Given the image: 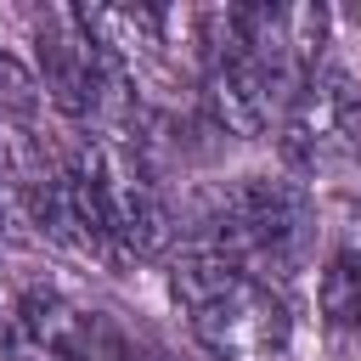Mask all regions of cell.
<instances>
[{"mask_svg":"<svg viewBox=\"0 0 361 361\" xmlns=\"http://www.w3.org/2000/svg\"><path fill=\"white\" fill-rule=\"evenodd\" d=\"M316 299H322L327 327H338V333H361V248H338V254L327 259Z\"/></svg>","mask_w":361,"mask_h":361,"instance_id":"52a82bcc","label":"cell"},{"mask_svg":"<svg viewBox=\"0 0 361 361\" xmlns=\"http://www.w3.org/2000/svg\"><path fill=\"white\" fill-rule=\"evenodd\" d=\"M282 158L305 175H327L361 158V90L338 68H316L299 79L293 102L276 118Z\"/></svg>","mask_w":361,"mask_h":361,"instance_id":"277c9868","label":"cell"},{"mask_svg":"<svg viewBox=\"0 0 361 361\" xmlns=\"http://www.w3.org/2000/svg\"><path fill=\"white\" fill-rule=\"evenodd\" d=\"M102 361H186V355H175V350L158 344V338H124V333H107V338H102Z\"/></svg>","mask_w":361,"mask_h":361,"instance_id":"9c48e42d","label":"cell"},{"mask_svg":"<svg viewBox=\"0 0 361 361\" xmlns=\"http://www.w3.org/2000/svg\"><path fill=\"white\" fill-rule=\"evenodd\" d=\"M310 237H316V209L299 180L243 175L209 197L197 254H214V259L271 282V276H293L305 265Z\"/></svg>","mask_w":361,"mask_h":361,"instance_id":"7a4b0ae2","label":"cell"},{"mask_svg":"<svg viewBox=\"0 0 361 361\" xmlns=\"http://www.w3.org/2000/svg\"><path fill=\"white\" fill-rule=\"evenodd\" d=\"M34 107H39V79L11 51H0V118H28Z\"/></svg>","mask_w":361,"mask_h":361,"instance_id":"ba28073f","label":"cell"},{"mask_svg":"<svg viewBox=\"0 0 361 361\" xmlns=\"http://www.w3.org/2000/svg\"><path fill=\"white\" fill-rule=\"evenodd\" d=\"M73 17H79V28L90 34V45H96L107 62H118L124 73H130L135 62L158 56L164 28H169V17H164L158 6H73Z\"/></svg>","mask_w":361,"mask_h":361,"instance_id":"8992f818","label":"cell"},{"mask_svg":"<svg viewBox=\"0 0 361 361\" xmlns=\"http://www.w3.org/2000/svg\"><path fill=\"white\" fill-rule=\"evenodd\" d=\"M169 293H175L192 338L214 361H288L293 316H288V299L271 282L192 248V254L175 259Z\"/></svg>","mask_w":361,"mask_h":361,"instance_id":"6da1fadb","label":"cell"},{"mask_svg":"<svg viewBox=\"0 0 361 361\" xmlns=\"http://www.w3.org/2000/svg\"><path fill=\"white\" fill-rule=\"evenodd\" d=\"M39 85L79 124L113 130V118L124 107V68L107 62L90 45V34L79 28L73 11H45L39 17Z\"/></svg>","mask_w":361,"mask_h":361,"instance_id":"5b68a950","label":"cell"},{"mask_svg":"<svg viewBox=\"0 0 361 361\" xmlns=\"http://www.w3.org/2000/svg\"><path fill=\"white\" fill-rule=\"evenodd\" d=\"M79 158H85V175L96 186V209H102L113 254L118 259L164 254L175 226H169V203H164V186H158L141 141L124 135V130H102Z\"/></svg>","mask_w":361,"mask_h":361,"instance_id":"3957f363","label":"cell"}]
</instances>
